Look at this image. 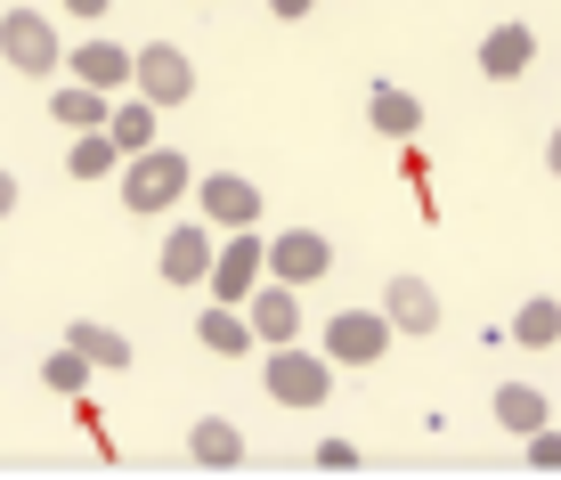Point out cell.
Here are the masks:
<instances>
[{
  "mask_svg": "<svg viewBox=\"0 0 561 480\" xmlns=\"http://www.w3.org/2000/svg\"><path fill=\"white\" fill-rule=\"evenodd\" d=\"M73 82H90V90H130V82H139V57H130L123 42H82V49H73Z\"/></svg>",
  "mask_w": 561,
  "mask_h": 480,
  "instance_id": "12",
  "label": "cell"
},
{
  "mask_svg": "<svg viewBox=\"0 0 561 480\" xmlns=\"http://www.w3.org/2000/svg\"><path fill=\"white\" fill-rule=\"evenodd\" d=\"M366 123H375L382 139H415V130H423V99L399 90V82H375V90H366Z\"/></svg>",
  "mask_w": 561,
  "mask_h": 480,
  "instance_id": "13",
  "label": "cell"
},
{
  "mask_svg": "<svg viewBox=\"0 0 561 480\" xmlns=\"http://www.w3.org/2000/svg\"><path fill=\"white\" fill-rule=\"evenodd\" d=\"M529 465H537V472H561V432H553V424L529 432Z\"/></svg>",
  "mask_w": 561,
  "mask_h": 480,
  "instance_id": "24",
  "label": "cell"
},
{
  "mask_svg": "<svg viewBox=\"0 0 561 480\" xmlns=\"http://www.w3.org/2000/svg\"><path fill=\"white\" fill-rule=\"evenodd\" d=\"M325 268H334V244H325L318 228H277V237H268V277H285V285H318Z\"/></svg>",
  "mask_w": 561,
  "mask_h": 480,
  "instance_id": "7",
  "label": "cell"
},
{
  "mask_svg": "<svg viewBox=\"0 0 561 480\" xmlns=\"http://www.w3.org/2000/svg\"><path fill=\"white\" fill-rule=\"evenodd\" d=\"M66 342H73V351H90V367H130V358H139V351H130V334H114V325H99V318H73Z\"/></svg>",
  "mask_w": 561,
  "mask_h": 480,
  "instance_id": "18",
  "label": "cell"
},
{
  "mask_svg": "<svg viewBox=\"0 0 561 480\" xmlns=\"http://www.w3.org/2000/svg\"><path fill=\"white\" fill-rule=\"evenodd\" d=\"M196 334H204V351H220V358H244V351H261V334H253V318H244V301H211Z\"/></svg>",
  "mask_w": 561,
  "mask_h": 480,
  "instance_id": "15",
  "label": "cell"
},
{
  "mask_svg": "<svg viewBox=\"0 0 561 480\" xmlns=\"http://www.w3.org/2000/svg\"><path fill=\"white\" fill-rule=\"evenodd\" d=\"M546 163H553V180H561V130H553V139H546Z\"/></svg>",
  "mask_w": 561,
  "mask_h": 480,
  "instance_id": "29",
  "label": "cell"
},
{
  "mask_svg": "<svg viewBox=\"0 0 561 480\" xmlns=\"http://www.w3.org/2000/svg\"><path fill=\"white\" fill-rule=\"evenodd\" d=\"M546 391H529V382H505V391H496V424H505L513 439H529V432H546Z\"/></svg>",
  "mask_w": 561,
  "mask_h": 480,
  "instance_id": "19",
  "label": "cell"
},
{
  "mask_svg": "<svg viewBox=\"0 0 561 480\" xmlns=\"http://www.w3.org/2000/svg\"><path fill=\"white\" fill-rule=\"evenodd\" d=\"M391 310H334L325 318V358L334 367H375L382 351H391Z\"/></svg>",
  "mask_w": 561,
  "mask_h": 480,
  "instance_id": "3",
  "label": "cell"
},
{
  "mask_svg": "<svg viewBox=\"0 0 561 480\" xmlns=\"http://www.w3.org/2000/svg\"><path fill=\"white\" fill-rule=\"evenodd\" d=\"M139 99H154V106H187L196 99V57H187L180 42H147L139 49Z\"/></svg>",
  "mask_w": 561,
  "mask_h": 480,
  "instance_id": "4",
  "label": "cell"
},
{
  "mask_svg": "<svg viewBox=\"0 0 561 480\" xmlns=\"http://www.w3.org/2000/svg\"><path fill=\"white\" fill-rule=\"evenodd\" d=\"M261 268H268V244H261V228H228L220 261H211V301H253Z\"/></svg>",
  "mask_w": 561,
  "mask_h": 480,
  "instance_id": "5",
  "label": "cell"
},
{
  "mask_svg": "<svg viewBox=\"0 0 561 480\" xmlns=\"http://www.w3.org/2000/svg\"><path fill=\"white\" fill-rule=\"evenodd\" d=\"M268 399H285V408H325V399H334V358L277 342V351H268Z\"/></svg>",
  "mask_w": 561,
  "mask_h": 480,
  "instance_id": "2",
  "label": "cell"
},
{
  "mask_svg": "<svg viewBox=\"0 0 561 480\" xmlns=\"http://www.w3.org/2000/svg\"><path fill=\"white\" fill-rule=\"evenodd\" d=\"M244 318H253V334H261V351H277V342H294L301 334V294L285 277H268L253 285V301H244Z\"/></svg>",
  "mask_w": 561,
  "mask_h": 480,
  "instance_id": "10",
  "label": "cell"
},
{
  "mask_svg": "<svg viewBox=\"0 0 561 480\" xmlns=\"http://www.w3.org/2000/svg\"><path fill=\"white\" fill-rule=\"evenodd\" d=\"M268 9H277V16H309L318 0H268Z\"/></svg>",
  "mask_w": 561,
  "mask_h": 480,
  "instance_id": "27",
  "label": "cell"
},
{
  "mask_svg": "<svg viewBox=\"0 0 561 480\" xmlns=\"http://www.w3.org/2000/svg\"><path fill=\"white\" fill-rule=\"evenodd\" d=\"M49 114H57V130H106L114 123V90H90V82L49 90Z\"/></svg>",
  "mask_w": 561,
  "mask_h": 480,
  "instance_id": "16",
  "label": "cell"
},
{
  "mask_svg": "<svg viewBox=\"0 0 561 480\" xmlns=\"http://www.w3.org/2000/svg\"><path fill=\"white\" fill-rule=\"evenodd\" d=\"M154 261H163V285H211V261H220V244H211L204 220H180V228L163 237V253H154Z\"/></svg>",
  "mask_w": 561,
  "mask_h": 480,
  "instance_id": "8",
  "label": "cell"
},
{
  "mask_svg": "<svg viewBox=\"0 0 561 480\" xmlns=\"http://www.w3.org/2000/svg\"><path fill=\"white\" fill-rule=\"evenodd\" d=\"M66 163H73V180H106V171L130 163V156L114 147V130H73V156Z\"/></svg>",
  "mask_w": 561,
  "mask_h": 480,
  "instance_id": "21",
  "label": "cell"
},
{
  "mask_svg": "<svg viewBox=\"0 0 561 480\" xmlns=\"http://www.w3.org/2000/svg\"><path fill=\"white\" fill-rule=\"evenodd\" d=\"M66 9H73V16H106L114 0H66Z\"/></svg>",
  "mask_w": 561,
  "mask_h": 480,
  "instance_id": "28",
  "label": "cell"
},
{
  "mask_svg": "<svg viewBox=\"0 0 561 480\" xmlns=\"http://www.w3.org/2000/svg\"><path fill=\"white\" fill-rule=\"evenodd\" d=\"M154 114H163V106H154V99H114V147H123V156H147V147H154Z\"/></svg>",
  "mask_w": 561,
  "mask_h": 480,
  "instance_id": "20",
  "label": "cell"
},
{
  "mask_svg": "<svg viewBox=\"0 0 561 480\" xmlns=\"http://www.w3.org/2000/svg\"><path fill=\"white\" fill-rule=\"evenodd\" d=\"M187 180H196V163H187L180 147H147V156L123 163V204L139 220H154V213H171V204L187 196Z\"/></svg>",
  "mask_w": 561,
  "mask_h": 480,
  "instance_id": "1",
  "label": "cell"
},
{
  "mask_svg": "<svg viewBox=\"0 0 561 480\" xmlns=\"http://www.w3.org/2000/svg\"><path fill=\"white\" fill-rule=\"evenodd\" d=\"M42 382H49V391H66V399H82V382H90V351H73V342H66V351H49V358H42Z\"/></svg>",
  "mask_w": 561,
  "mask_h": 480,
  "instance_id": "23",
  "label": "cell"
},
{
  "mask_svg": "<svg viewBox=\"0 0 561 480\" xmlns=\"http://www.w3.org/2000/svg\"><path fill=\"white\" fill-rule=\"evenodd\" d=\"M196 204H204L211 228H261V187L244 180V171H211L196 187Z\"/></svg>",
  "mask_w": 561,
  "mask_h": 480,
  "instance_id": "9",
  "label": "cell"
},
{
  "mask_svg": "<svg viewBox=\"0 0 561 480\" xmlns=\"http://www.w3.org/2000/svg\"><path fill=\"white\" fill-rule=\"evenodd\" d=\"M9 213H16V180L0 171V220H9Z\"/></svg>",
  "mask_w": 561,
  "mask_h": 480,
  "instance_id": "26",
  "label": "cell"
},
{
  "mask_svg": "<svg viewBox=\"0 0 561 480\" xmlns=\"http://www.w3.org/2000/svg\"><path fill=\"white\" fill-rule=\"evenodd\" d=\"M0 57H9L16 73H49L57 66V25L42 9H9L0 16Z\"/></svg>",
  "mask_w": 561,
  "mask_h": 480,
  "instance_id": "6",
  "label": "cell"
},
{
  "mask_svg": "<svg viewBox=\"0 0 561 480\" xmlns=\"http://www.w3.org/2000/svg\"><path fill=\"white\" fill-rule=\"evenodd\" d=\"M187 456H196V465H244V432L228 424V415H196V424H187Z\"/></svg>",
  "mask_w": 561,
  "mask_h": 480,
  "instance_id": "17",
  "label": "cell"
},
{
  "mask_svg": "<svg viewBox=\"0 0 561 480\" xmlns=\"http://www.w3.org/2000/svg\"><path fill=\"white\" fill-rule=\"evenodd\" d=\"M513 342H529V351H553V342H561V301H553V294L520 301V318H513Z\"/></svg>",
  "mask_w": 561,
  "mask_h": 480,
  "instance_id": "22",
  "label": "cell"
},
{
  "mask_svg": "<svg viewBox=\"0 0 561 480\" xmlns=\"http://www.w3.org/2000/svg\"><path fill=\"white\" fill-rule=\"evenodd\" d=\"M382 310H391L399 334H432V325H439V294L423 277H391V285H382Z\"/></svg>",
  "mask_w": 561,
  "mask_h": 480,
  "instance_id": "14",
  "label": "cell"
},
{
  "mask_svg": "<svg viewBox=\"0 0 561 480\" xmlns=\"http://www.w3.org/2000/svg\"><path fill=\"white\" fill-rule=\"evenodd\" d=\"M529 66H537V33L529 25H489V42H480V73H489V82H520Z\"/></svg>",
  "mask_w": 561,
  "mask_h": 480,
  "instance_id": "11",
  "label": "cell"
},
{
  "mask_svg": "<svg viewBox=\"0 0 561 480\" xmlns=\"http://www.w3.org/2000/svg\"><path fill=\"white\" fill-rule=\"evenodd\" d=\"M318 465H334V472H351V465H358V448H351V439H325V448H318Z\"/></svg>",
  "mask_w": 561,
  "mask_h": 480,
  "instance_id": "25",
  "label": "cell"
}]
</instances>
